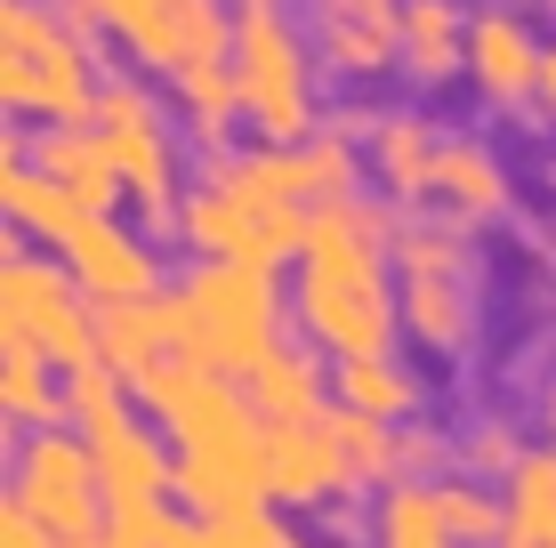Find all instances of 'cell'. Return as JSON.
I'll use <instances>...</instances> for the list:
<instances>
[{
  "instance_id": "6da1fadb",
  "label": "cell",
  "mask_w": 556,
  "mask_h": 548,
  "mask_svg": "<svg viewBox=\"0 0 556 548\" xmlns=\"http://www.w3.org/2000/svg\"><path fill=\"white\" fill-rule=\"evenodd\" d=\"M395 234H404V211H379V202H363V194L323 202L315 226H306V251L291 267V323H299V339H315L331 364L395 355V339H404Z\"/></svg>"
},
{
  "instance_id": "7a4b0ae2",
  "label": "cell",
  "mask_w": 556,
  "mask_h": 548,
  "mask_svg": "<svg viewBox=\"0 0 556 548\" xmlns=\"http://www.w3.org/2000/svg\"><path fill=\"white\" fill-rule=\"evenodd\" d=\"M98 98V25L56 0H0V105L33 129H65L89 122Z\"/></svg>"
},
{
  "instance_id": "3957f363",
  "label": "cell",
  "mask_w": 556,
  "mask_h": 548,
  "mask_svg": "<svg viewBox=\"0 0 556 548\" xmlns=\"http://www.w3.org/2000/svg\"><path fill=\"white\" fill-rule=\"evenodd\" d=\"M178 355L226 371V380L251 387V371L282 347V315H291V291L275 282V267H251V258H194L178 275Z\"/></svg>"
},
{
  "instance_id": "277c9868",
  "label": "cell",
  "mask_w": 556,
  "mask_h": 548,
  "mask_svg": "<svg viewBox=\"0 0 556 548\" xmlns=\"http://www.w3.org/2000/svg\"><path fill=\"white\" fill-rule=\"evenodd\" d=\"M315 65L323 56L282 0H235V81H242V113L266 145H299L323 129Z\"/></svg>"
},
{
  "instance_id": "5b68a950",
  "label": "cell",
  "mask_w": 556,
  "mask_h": 548,
  "mask_svg": "<svg viewBox=\"0 0 556 548\" xmlns=\"http://www.w3.org/2000/svg\"><path fill=\"white\" fill-rule=\"evenodd\" d=\"M395 307H404V339L435 364H459L476 347V251L468 226L412 211L395 234Z\"/></svg>"
},
{
  "instance_id": "8992f818",
  "label": "cell",
  "mask_w": 556,
  "mask_h": 548,
  "mask_svg": "<svg viewBox=\"0 0 556 548\" xmlns=\"http://www.w3.org/2000/svg\"><path fill=\"white\" fill-rule=\"evenodd\" d=\"M0 339L41 347L56 371L105 364L98 355V298L73 282V267L56 251H25L16 234L0 251Z\"/></svg>"
},
{
  "instance_id": "52a82bcc",
  "label": "cell",
  "mask_w": 556,
  "mask_h": 548,
  "mask_svg": "<svg viewBox=\"0 0 556 548\" xmlns=\"http://www.w3.org/2000/svg\"><path fill=\"white\" fill-rule=\"evenodd\" d=\"M89 129L105 138L113 169H122L129 202L146 211V234H178V202H186V145L169 129L162 98L129 73H105V98L89 113Z\"/></svg>"
},
{
  "instance_id": "ba28073f",
  "label": "cell",
  "mask_w": 556,
  "mask_h": 548,
  "mask_svg": "<svg viewBox=\"0 0 556 548\" xmlns=\"http://www.w3.org/2000/svg\"><path fill=\"white\" fill-rule=\"evenodd\" d=\"M9 500L33 508L56 540H105V476L81 428H33L9 460Z\"/></svg>"
},
{
  "instance_id": "9c48e42d",
  "label": "cell",
  "mask_w": 556,
  "mask_h": 548,
  "mask_svg": "<svg viewBox=\"0 0 556 548\" xmlns=\"http://www.w3.org/2000/svg\"><path fill=\"white\" fill-rule=\"evenodd\" d=\"M306 226L315 211H258V202H242L235 186L218 178H194L178 202V234L194 258H251V267H299L306 251Z\"/></svg>"
},
{
  "instance_id": "30bf717a",
  "label": "cell",
  "mask_w": 556,
  "mask_h": 548,
  "mask_svg": "<svg viewBox=\"0 0 556 548\" xmlns=\"http://www.w3.org/2000/svg\"><path fill=\"white\" fill-rule=\"evenodd\" d=\"M306 41H315L323 73H339L348 89H371L404 56V0H299Z\"/></svg>"
},
{
  "instance_id": "8fae6325",
  "label": "cell",
  "mask_w": 556,
  "mask_h": 548,
  "mask_svg": "<svg viewBox=\"0 0 556 548\" xmlns=\"http://www.w3.org/2000/svg\"><path fill=\"white\" fill-rule=\"evenodd\" d=\"M56 258L73 267V282H81L98 307H129V298H162L169 291L153 242L138 234V226H122L113 211H89L65 242H56Z\"/></svg>"
},
{
  "instance_id": "7c38bea8",
  "label": "cell",
  "mask_w": 556,
  "mask_h": 548,
  "mask_svg": "<svg viewBox=\"0 0 556 548\" xmlns=\"http://www.w3.org/2000/svg\"><path fill=\"white\" fill-rule=\"evenodd\" d=\"M541 73H548V41L532 33L525 9H508V0H492V9L468 16V89L484 105H541Z\"/></svg>"
},
{
  "instance_id": "4fadbf2b",
  "label": "cell",
  "mask_w": 556,
  "mask_h": 548,
  "mask_svg": "<svg viewBox=\"0 0 556 548\" xmlns=\"http://www.w3.org/2000/svg\"><path fill=\"white\" fill-rule=\"evenodd\" d=\"M331 411H323V420H299V428H266V493H275V508H331V500L355 493Z\"/></svg>"
},
{
  "instance_id": "5bb4252c",
  "label": "cell",
  "mask_w": 556,
  "mask_h": 548,
  "mask_svg": "<svg viewBox=\"0 0 556 548\" xmlns=\"http://www.w3.org/2000/svg\"><path fill=\"white\" fill-rule=\"evenodd\" d=\"M89 451H98V476H105V517L113 508L178 500V444H169L146 411H122L113 428H98Z\"/></svg>"
},
{
  "instance_id": "9a60e30c",
  "label": "cell",
  "mask_w": 556,
  "mask_h": 548,
  "mask_svg": "<svg viewBox=\"0 0 556 548\" xmlns=\"http://www.w3.org/2000/svg\"><path fill=\"white\" fill-rule=\"evenodd\" d=\"M363 162H371L379 194L412 218V211H428V202H435V162H444V138H435V122H419V113H379L371 138H363Z\"/></svg>"
},
{
  "instance_id": "2e32d148",
  "label": "cell",
  "mask_w": 556,
  "mask_h": 548,
  "mask_svg": "<svg viewBox=\"0 0 556 548\" xmlns=\"http://www.w3.org/2000/svg\"><path fill=\"white\" fill-rule=\"evenodd\" d=\"M331 355L315 347V339H282L275 355L251 371V404H258V420L266 428H299V420H323V411L339 404V387H331Z\"/></svg>"
},
{
  "instance_id": "e0dca14e",
  "label": "cell",
  "mask_w": 556,
  "mask_h": 548,
  "mask_svg": "<svg viewBox=\"0 0 556 548\" xmlns=\"http://www.w3.org/2000/svg\"><path fill=\"white\" fill-rule=\"evenodd\" d=\"M468 16L459 0H404V56H395V73H404L412 89H452L468 81Z\"/></svg>"
},
{
  "instance_id": "ac0fdd59",
  "label": "cell",
  "mask_w": 556,
  "mask_h": 548,
  "mask_svg": "<svg viewBox=\"0 0 556 548\" xmlns=\"http://www.w3.org/2000/svg\"><path fill=\"white\" fill-rule=\"evenodd\" d=\"M25 162H33V169H49V178L65 186L73 202H89V211H113V202H129L122 169H113L105 138H98L89 122H65V129H33V138H25Z\"/></svg>"
},
{
  "instance_id": "d6986e66",
  "label": "cell",
  "mask_w": 556,
  "mask_h": 548,
  "mask_svg": "<svg viewBox=\"0 0 556 548\" xmlns=\"http://www.w3.org/2000/svg\"><path fill=\"white\" fill-rule=\"evenodd\" d=\"M98 355L129 387H146L178 355V298L162 291V298H129V307H98Z\"/></svg>"
},
{
  "instance_id": "ffe728a7",
  "label": "cell",
  "mask_w": 556,
  "mask_h": 548,
  "mask_svg": "<svg viewBox=\"0 0 556 548\" xmlns=\"http://www.w3.org/2000/svg\"><path fill=\"white\" fill-rule=\"evenodd\" d=\"M508 211V169L484 138H444V162H435V218L452 226H492Z\"/></svg>"
},
{
  "instance_id": "44dd1931",
  "label": "cell",
  "mask_w": 556,
  "mask_h": 548,
  "mask_svg": "<svg viewBox=\"0 0 556 548\" xmlns=\"http://www.w3.org/2000/svg\"><path fill=\"white\" fill-rule=\"evenodd\" d=\"M0 411H9V428H73V404H65V371L49 364L41 347H16V339H0Z\"/></svg>"
},
{
  "instance_id": "7402d4cb",
  "label": "cell",
  "mask_w": 556,
  "mask_h": 548,
  "mask_svg": "<svg viewBox=\"0 0 556 548\" xmlns=\"http://www.w3.org/2000/svg\"><path fill=\"white\" fill-rule=\"evenodd\" d=\"M0 211H9V234H25V242H41V251H56V242L89 218V202H73L49 169L9 162V169H0Z\"/></svg>"
},
{
  "instance_id": "603a6c76",
  "label": "cell",
  "mask_w": 556,
  "mask_h": 548,
  "mask_svg": "<svg viewBox=\"0 0 556 548\" xmlns=\"http://www.w3.org/2000/svg\"><path fill=\"white\" fill-rule=\"evenodd\" d=\"M339 404L363 411V420H388V428H412L419 404H428V387H419V371L404 364V355H355V364L331 371Z\"/></svg>"
},
{
  "instance_id": "cb8c5ba5",
  "label": "cell",
  "mask_w": 556,
  "mask_h": 548,
  "mask_svg": "<svg viewBox=\"0 0 556 548\" xmlns=\"http://www.w3.org/2000/svg\"><path fill=\"white\" fill-rule=\"evenodd\" d=\"M169 98H178L186 129H194V145H210V154H226L235 122H251V113H242V81H235V65H202V73H186V81H169Z\"/></svg>"
},
{
  "instance_id": "d4e9b609",
  "label": "cell",
  "mask_w": 556,
  "mask_h": 548,
  "mask_svg": "<svg viewBox=\"0 0 556 548\" xmlns=\"http://www.w3.org/2000/svg\"><path fill=\"white\" fill-rule=\"evenodd\" d=\"M508 548H556V444H532L508 476Z\"/></svg>"
},
{
  "instance_id": "484cf974",
  "label": "cell",
  "mask_w": 556,
  "mask_h": 548,
  "mask_svg": "<svg viewBox=\"0 0 556 548\" xmlns=\"http://www.w3.org/2000/svg\"><path fill=\"white\" fill-rule=\"evenodd\" d=\"M371 548H459L435 508V484H388L371 508Z\"/></svg>"
},
{
  "instance_id": "4316f807",
  "label": "cell",
  "mask_w": 556,
  "mask_h": 548,
  "mask_svg": "<svg viewBox=\"0 0 556 548\" xmlns=\"http://www.w3.org/2000/svg\"><path fill=\"white\" fill-rule=\"evenodd\" d=\"M331 428H339V451H348L355 493H388V484H404V428L363 420V411H348V404L331 411Z\"/></svg>"
},
{
  "instance_id": "83f0119b",
  "label": "cell",
  "mask_w": 556,
  "mask_h": 548,
  "mask_svg": "<svg viewBox=\"0 0 556 548\" xmlns=\"http://www.w3.org/2000/svg\"><path fill=\"white\" fill-rule=\"evenodd\" d=\"M435 508H444L459 548H501L508 540V493H484L476 476H444L435 484Z\"/></svg>"
},
{
  "instance_id": "f1b7e54d",
  "label": "cell",
  "mask_w": 556,
  "mask_h": 548,
  "mask_svg": "<svg viewBox=\"0 0 556 548\" xmlns=\"http://www.w3.org/2000/svg\"><path fill=\"white\" fill-rule=\"evenodd\" d=\"M202 524V548H299L291 524L275 517V500L266 508H235V517H194Z\"/></svg>"
},
{
  "instance_id": "f546056e",
  "label": "cell",
  "mask_w": 556,
  "mask_h": 548,
  "mask_svg": "<svg viewBox=\"0 0 556 548\" xmlns=\"http://www.w3.org/2000/svg\"><path fill=\"white\" fill-rule=\"evenodd\" d=\"M459 468H468V476H516V468H525V444H516V428L484 420L468 444H459Z\"/></svg>"
},
{
  "instance_id": "4dcf8cb0",
  "label": "cell",
  "mask_w": 556,
  "mask_h": 548,
  "mask_svg": "<svg viewBox=\"0 0 556 548\" xmlns=\"http://www.w3.org/2000/svg\"><path fill=\"white\" fill-rule=\"evenodd\" d=\"M65 9H81L89 25L105 33V41H122V49H129V41H138V33L153 25V9H162V0H65Z\"/></svg>"
},
{
  "instance_id": "1f68e13d",
  "label": "cell",
  "mask_w": 556,
  "mask_h": 548,
  "mask_svg": "<svg viewBox=\"0 0 556 548\" xmlns=\"http://www.w3.org/2000/svg\"><path fill=\"white\" fill-rule=\"evenodd\" d=\"M0 548H56V533L33 508H16V500H0Z\"/></svg>"
},
{
  "instance_id": "d6a6232c",
  "label": "cell",
  "mask_w": 556,
  "mask_h": 548,
  "mask_svg": "<svg viewBox=\"0 0 556 548\" xmlns=\"http://www.w3.org/2000/svg\"><path fill=\"white\" fill-rule=\"evenodd\" d=\"M435 460H444V444H435L428 428H404V484H419Z\"/></svg>"
},
{
  "instance_id": "836d02e7",
  "label": "cell",
  "mask_w": 556,
  "mask_h": 548,
  "mask_svg": "<svg viewBox=\"0 0 556 548\" xmlns=\"http://www.w3.org/2000/svg\"><path fill=\"white\" fill-rule=\"evenodd\" d=\"M541 436H548V444H556V380H548V387H541Z\"/></svg>"
},
{
  "instance_id": "e575fe53",
  "label": "cell",
  "mask_w": 556,
  "mask_h": 548,
  "mask_svg": "<svg viewBox=\"0 0 556 548\" xmlns=\"http://www.w3.org/2000/svg\"><path fill=\"white\" fill-rule=\"evenodd\" d=\"M541 113L556 122V49H548V73H541Z\"/></svg>"
},
{
  "instance_id": "d590c367",
  "label": "cell",
  "mask_w": 556,
  "mask_h": 548,
  "mask_svg": "<svg viewBox=\"0 0 556 548\" xmlns=\"http://www.w3.org/2000/svg\"><path fill=\"white\" fill-rule=\"evenodd\" d=\"M548 9H556V0H548Z\"/></svg>"
}]
</instances>
